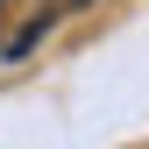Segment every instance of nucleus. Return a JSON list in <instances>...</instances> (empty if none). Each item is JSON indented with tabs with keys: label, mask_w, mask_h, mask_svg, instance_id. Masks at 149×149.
Returning a JSON list of instances; mask_svg holds the SVG:
<instances>
[{
	"label": "nucleus",
	"mask_w": 149,
	"mask_h": 149,
	"mask_svg": "<svg viewBox=\"0 0 149 149\" xmlns=\"http://www.w3.org/2000/svg\"><path fill=\"white\" fill-rule=\"evenodd\" d=\"M64 7H78V0H57V14H64Z\"/></svg>",
	"instance_id": "f257e3e1"
}]
</instances>
